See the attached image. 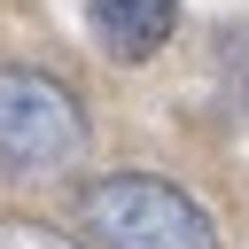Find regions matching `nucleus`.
<instances>
[{
	"instance_id": "1",
	"label": "nucleus",
	"mask_w": 249,
	"mask_h": 249,
	"mask_svg": "<svg viewBox=\"0 0 249 249\" xmlns=\"http://www.w3.org/2000/svg\"><path fill=\"white\" fill-rule=\"evenodd\" d=\"M78 218L101 249H218V226L210 210L156 179V171H109V179H86L78 195Z\"/></svg>"
},
{
	"instance_id": "2",
	"label": "nucleus",
	"mask_w": 249,
	"mask_h": 249,
	"mask_svg": "<svg viewBox=\"0 0 249 249\" xmlns=\"http://www.w3.org/2000/svg\"><path fill=\"white\" fill-rule=\"evenodd\" d=\"M86 156V109L54 70L0 62V179H54Z\"/></svg>"
},
{
	"instance_id": "3",
	"label": "nucleus",
	"mask_w": 249,
	"mask_h": 249,
	"mask_svg": "<svg viewBox=\"0 0 249 249\" xmlns=\"http://www.w3.org/2000/svg\"><path fill=\"white\" fill-rule=\"evenodd\" d=\"M86 31L109 62H148L179 31V0H86Z\"/></svg>"
},
{
	"instance_id": "4",
	"label": "nucleus",
	"mask_w": 249,
	"mask_h": 249,
	"mask_svg": "<svg viewBox=\"0 0 249 249\" xmlns=\"http://www.w3.org/2000/svg\"><path fill=\"white\" fill-rule=\"evenodd\" d=\"M0 249H78V241L39 226V218H0Z\"/></svg>"
}]
</instances>
